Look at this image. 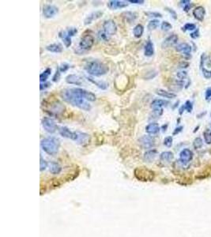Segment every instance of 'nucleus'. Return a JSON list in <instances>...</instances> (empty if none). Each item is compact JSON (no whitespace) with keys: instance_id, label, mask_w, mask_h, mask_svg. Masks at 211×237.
I'll return each mask as SVG.
<instances>
[{"instance_id":"1","label":"nucleus","mask_w":211,"mask_h":237,"mask_svg":"<svg viewBox=\"0 0 211 237\" xmlns=\"http://www.w3.org/2000/svg\"><path fill=\"white\" fill-rule=\"evenodd\" d=\"M60 96L67 103L72 104L73 106H75L80 109L86 111V112L91 110V104H89V102H87L85 100L74 93L71 89H65V90H61Z\"/></svg>"},{"instance_id":"2","label":"nucleus","mask_w":211,"mask_h":237,"mask_svg":"<svg viewBox=\"0 0 211 237\" xmlns=\"http://www.w3.org/2000/svg\"><path fill=\"white\" fill-rule=\"evenodd\" d=\"M85 70L87 73L92 76L100 77L106 74L108 72V67L104 63H101L100 61L94 60L87 63Z\"/></svg>"},{"instance_id":"3","label":"nucleus","mask_w":211,"mask_h":237,"mask_svg":"<svg viewBox=\"0 0 211 237\" xmlns=\"http://www.w3.org/2000/svg\"><path fill=\"white\" fill-rule=\"evenodd\" d=\"M40 146L46 153L49 155H56L59 151L60 142L59 139L54 137H48L40 141Z\"/></svg>"},{"instance_id":"4","label":"nucleus","mask_w":211,"mask_h":237,"mask_svg":"<svg viewBox=\"0 0 211 237\" xmlns=\"http://www.w3.org/2000/svg\"><path fill=\"white\" fill-rule=\"evenodd\" d=\"M117 25L115 22V21L108 19L104 21L102 25V30L101 31L108 36L109 38H111V36H113L117 32Z\"/></svg>"},{"instance_id":"5","label":"nucleus","mask_w":211,"mask_h":237,"mask_svg":"<svg viewBox=\"0 0 211 237\" xmlns=\"http://www.w3.org/2000/svg\"><path fill=\"white\" fill-rule=\"evenodd\" d=\"M134 176L138 179L142 181H148L153 179L154 173L146 168H138L134 170Z\"/></svg>"},{"instance_id":"6","label":"nucleus","mask_w":211,"mask_h":237,"mask_svg":"<svg viewBox=\"0 0 211 237\" xmlns=\"http://www.w3.org/2000/svg\"><path fill=\"white\" fill-rule=\"evenodd\" d=\"M71 90H72V91L74 93H76L77 95L81 96L82 98H83L85 101L94 102V101H96V99H97L95 94L93 93L92 92H89L88 90H84V89H81V88H72Z\"/></svg>"},{"instance_id":"7","label":"nucleus","mask_w":211,"mask_h":237,"mask_svg":"<svg viewBox=\"0 0 211 237\" xmlns=\"http://www.w3.org/2000/svg\"><path fill=\"white\" fill-rule=\"evenodd\" d=\"M94 44V36L91 35H85L83 37H82L80 42H79V48L81 50H85L88 51L92 48V47Z\"/></svg>"},{"instance_id":"8","label":"nucleus","mask_w":211,"mask_h":237,"mask_svg":"<svg viewBox=\"0 0 211 237\" xmlns=\"http://www.w3.org/2000/svg\"><path fill=\"white\" fill-rule=\"evenodd\" d=\"M42 127L45 129V131L50 134H53L57 130V125H56V122L52 119L49 118V117H45L42 119Z\"/></svg>"},{"instance_id":"9","label":"nucleus","mask_w":211,"mask_h":237,"mask_svg":"<svg viewBox=\"0 0 211 237\" xmlns=\"http://www.w3.org/2000/svg\"><path fill=\"white\" fill-rule=\"evenodd\" d=\"M74 141L80 145H86L90 141V136L89 134L81 131H75V137L74 139Z\"/></svg>"},{"instance_id":"10","label":"nucleus","mask_w":211,"mask_h":237,"mask_svg":"<svg viewBox=\"0 0 211 237\" xmlns=\"http://www.w3.org/2000/svg\"><path fill=\"white\" fill-rule=\"evenodd\" d=\"M138 144L143 149H151L155 145V140L152 136L143 135L138 139Z\"/></svg>"},{"instance_id":"11","label":"nucleus","mask_w":211,"mask_h":237,"mask_svg":"<svg viewBox=\"0 0 211 237\" xmlns=\"http://www.w3.org/2000/svg\"><path fill=\"white\" fill-rule=\"evenodd\" d=\"M59 9L56 6L46 4L43 7V15L46 18H51L58 13Z\"/></svg>"},{"instance_id":"12","label":"nucleus","mask_w":211,"mask_h":237,"mask_svg":"<svg viewBox=\"0 0 211 237\" xmlns=\"http://www.w3.org/2000/svg\"><path fill=\"white\" fill-rule=\"evenodd\" d=\"M193 158V153L189 149H184L180 153V161L183 164H187Z\"/></svg>"},{"instance_id":"13","label":"nucleus","mask_w":211,"mask_h":237,"mask_svg":"<svg viewBox=\"0 0 211 237\" xmlns=\"http://www.w3.org/2000/svg\"><path fill=\"white\" fill-rule=\"evenodd\" d=\"M103 15V12L100 10H97V11L92 12L87 16L86 18H85L84 20V24L85 25H89L90 24L94 22V21L97 20L99 18H100Z\"/></svg>"},{"instance_id":"14","label":"nucleus","mask_w":211,"mask_h":237,"mask_svg":"<svg viewBox=\"0 0 211 237\" xmlns=\"http://www.w3.org/2000/svg\"><path fill=\"white\" fill-rule=\"evenodd\" d=\"M179 40V37L176 34H172L169 36H168L166 39H164V41L161 44L163 48H168L172 46H174L175 44H176Z\"/></svg>"},{"instance_id":"15","label":"nucleus","mask_w":211,"mask_h":237,"mask_svg":"<svg viewBox=\"0 0 211 237\" xmlns=\"http://www.w3.org/2000/svg\"><path fill=\"white\" fill-rule=\"evenodd\" d=\"M128 6L127 1H120V0H111L108 2V7L111 10L123 9Z\"/></svg>"},{"instance_id":"16","label":"nucleus","mask_w":211,"mask_h":237,"mask_svg":"<svg viewBox=\"0 0 211 237\" xmlns=\"http://www.w3.org/2000/svg\"><path fill=\"white\" fill-rule=\"evenodd\" d=\"M66 82L71 85H81L83 83V79L78 74H69L66 77Z\"/></svg>"},{"instance_id":"17","label":"nucleus","mask_w":211,"mask_h":237,"mask_svg":"<svg viewBox=\"0 0 211 237\" xmlns=\"http://www.w3.org/2000/svg\"><path fill=\"white\" fill-rule=\"evenodd\" d=\"M59 133L63 138L71 139L73 141L74 139V136H75V131H71L67 127H61L59 128Z\"/></svg>"},{"instance_id":"18","label":"nucleus","mask_w":211,"mask_h":237,"mask_svg":"<svg viewBox=\"0 0 211 237\" xmlns=\"http://www.w3.org/2000/svg\"><path fill=\"white\" fill-rule=\"evenodd\" d=\"M205 15H206V10L202 6H198L194 9L193 16L195 19H197L199 21H203Z\"/></svg>"},{"instance_id":"19","label":"nucleus","mask_w":211,"mask_h":237,"mask_svg":"<svg viewBox=\"0 0 211 237\" xmlns=\"http://www.w3.org/2000/svg\"><path fill=\"white\" fill-rule=\"evenodd\" d=\"M160 130V127L159 124L157 123H150L146 127V132L148 134L154 135L158 134Z\"/></svg>"},{"instance_id":"20","label":"nucleus","mask_w":211,"mask_h":237,"mask_svg":"<svg viewBox=\"0 0 211 237\" xmlns=\"http://www.w3.org/2000/svg\"><path fill=\"white\" fill-rule=\"evenodd\" d=\"M191 46L189 45L187 43H182L180 44L179 45H177L176 47V52H182L184 56H190V54L191 52Z\"/></svg>"},{"instance_id":"21","label":"nucleus","mask_w":211,"mask_h":237,"mask_svg":"<svg viewBox=\"0 0 211 237\" xmlns=\"http://www.w3.org/2000/svg\"><path fill=\"white\" fill-rule=\"evenodd\" d=\"M59 36L62 39V42H63V44H64L65 45V47H71V44H72V40H71V36H68V34H67V30H62V31L59 32Z\"/></svg>"},{"instance_id":"22","label":"nucleus","mask_w":211,"mask_h":237,"mask_svg":"<svg viewBox=\"0 0 211 237\" xmlns=\"http://www.w3.org/2000/svg\"><path fill=\"white\" fill-rule=\"evenodd\" d=\"M158 155V153L157 150H148V151H146V152L145 153L144 156H143V158H144V160L146 161V162L150 163V162H153V161L155 160V158L157 157Z\"/></svg>"},{"instance_id":"23","label":"nucleus","mask_w":211,"mask_h":237,"mask_svg":"<svg viewBox=\"0 0 211 237\" xmlns=\"http://www.w3.org/2000/svg\"><path fill=\"white\" fill-rule=\"evenodd\" d=\"M169 104V102L168 101L162 100V99H155L152 101L150 106L153 109H154V108H162V107L168 106Z\"/></svg>"},{"instance_id":"24","label":"nucleus","mask_w":211,"mask_h":237,"mask_svg":"<svg viewBox=\"0 0 211 237\" xmlns=\"http://www.w3.org/2000/svg\"><path fill=\"white\" fill-rule=\"evenodd\" d=\"M155 93L156 94H158V96H162V97H164V98L173 99L176 97V93H172V92H169V91H166V90H162V89L157 90Z\"/></svg>"},{"instance_id":"25","label":"nucleus","mask_w":211,"mask_h":237,"mask_svg":"<svg viewBox=\"0 0 211 237\" xmlns=\"http://www.w3.org/2000/svg\"><path fill=\"white\" fill-rule=\"evenodd\" d=\"M46 50L52 53H61L62 52V46L58 43H55L46 46Z\"/></svg>"},{"instance_id":"26","label":"nucleus","mask_w":211,"mask_h":237,"mask_svg":"<svg viewBox=\"0 0 211 237\" xmlns=\"http://www.w3.org/2000/svg\"><path fill=\"white\" fill-rule=\"evenodd\" d=\"M144 54L145 56H147V57H150V56H153V54H154V46H153V44L151 40L147 41V43L145 45Z\"/></svg>"},{"instance_id":"27","label":"nucleus","mask_w":211,"mask_h":237,"mask_svg":"<svg viewBox=\"0 0 211 237\" xmlns=\"http://www.w3.org/2000/svg\"><path fill=\"white\" fill-rule=\"evenodd\" d=\"M87 79H88L90 82H92L93 84L97 85V86L99 89H100V90H106L107 88L108 87V84L107 82H105V81H97L95 80V79H93L92 77H87Z\"/></svg>"},{"instance_id":"28","label":"nucleus","mask_w":211,"mask_h":237,"mask_svg":"<svg viewBox=\"0 0 211 237\" xmlns=\"http://www.w3.org/2000/svg\"><path fill=\"white\" fill-rule=\"evenodd\" d=\"M49 171L52 174L56 175L60 173V172L62 171V168L59 164L56 163V162H51L49 164Z\"/></svg>"},{"instance_id":"29","label":"nucleus","mask_w":211,"mask_h":237,"mask_svg":"<svg viewBox=\"0 0 211 237\" xmlns=\"http://www.w3.org/2000/svg\"><path fill=\"white\" fill-rule=\"evenodd\" d=\"M144 33V27L141 24H138L134 26L133 29V34L136 38H140Z\"/></svg>"},{"instance_id":"30","label":"nucleus","mask_w":211,"mask_h":237,"mask_svg":"<svg viewBox=\"0 0 211 237\" xmlns=\"http://www.w3.org/2000/svg\"><path fill=\"white\" fill-rule=\"evenodd\" d=\"M174 157L173 153L170 151H165L160 153V159L162 161L164 162H170L171 161H172V159Z\"/></svg>"},{"instance_id":"31","label":"nucleus","mask_w":211,"mask_h":237,"mask_svg":"<svg viewBox=\"0 0 211 237\" xmlns=\"http://www.w3.org/2000/svg\"><path fill=\"white\" fill-rule=\"evenodd\" d=\"M51 68H47L45 70V71L41 73L40 75V81L41 83L46 82V81L48 80V79L49 78V76L51 75Z\"/></svg>"},{"instance_id":"32","label":"nucleus","mask_w":211,"mask_h":237,"mask_svg":"<svg viewBox=\"0 0 211 237\" xmlns=\"http://www.w3.org/2000/svg\"><path fill=\"white\" fill-rule=\"evenodd\" d=\"M159 24H160V21L158 20V19H153L148 23V25H147V28L149 30H154L159 26Z\"/></svg>"},{"instance_id":"33","label":"nucleus","mask_w":211,"mask_h":237,"mask_svg":"<svg viewBox=\"0 0 211 237\" xmlns=\"http://www.w3.org/2000/svg\"><path fill=\"white\" fill-rule=\"evenodd\" d=\"M123 15H125L123 16L125 18V19L127 21H134L136 19V18H137V16H136V14L134 13H132V12H125V13H123Z\"/></svg>"},{"instance_id":"34","label":"nucleus","mask_w":211,"mask_h":237,"mask_svg":"<svg viewBox=\"0 0 211 237\" xmlns=\"http://www.w3.org/2000/svg\"><path fill=\"white\" fill-rule=\"evenodd\" d=\"M202 145H203V141H202V139L200 137H197V138H195L193 141L194 148H195V150H198V149L202 147Z\"/></svg>"},{"instance_id":"35","label":"nucleus","mask_w":211,"mask_h":237,"mask_svg":"<svg viewBox=\"0 0 211 237\" xmlns=\"http://www.w3.org/2000/svg\"><path fill=\"white\" fill-rule=\"evenodd\" d=\"M203 138H204L205 142L208 145L211 144V130L207 129L203 132Z\"/></svg>"},{"instance_id":"36","label":"nucleus","mask_w":211,"mask_h":237,"mask_svg":"<svg viewBox=\"0 0 211 237\" xmlns=\"http://www.w3.org/2000/svg\"><path fill=\"white\" fill-rule=\"evenodd\" d=\"M183 31H195L196 30V25L194 23H187L182 27Z\"/></svg>"},{"instance_id":"37","label":"nucleus","mask_w":211,"mask_h":237,"mask_svg":"<svg viewBox=\"0 0 211 237\" xmlns=\"http://www.w3.org/2000/svg\"><path fill=\"white\" fill-rule=\"evenodd\" d=\"M172 142H173V138L172 136H168L166 138H164L163 144H164L166 147L170 148L172 145Z\"/></svg>"},{"instance_id":"38","label":"nucleus","mask_w":211,"mask_h":237,"mask_svg":"<svg viewBox=\"0 0 211 237\" xmlns=\"http://www.w3.org/2000/svg\"><path fill=\"white\" fill-rule=\"evenodd\" d=\"M160 28H161V29H162L163 31L167 32V31H169V30L172 28V25L169 22H168V21H163V22L161 23Z\"/></svg>"},{"instance_id":"39","label":"nucleus","mask_w":211,"mask_h":237,"mask_svg":"<svg viewBox=\"0 0 211 237\" xmlns=\"http://www.w3.org/2000/svg\"><path fill=\"white\" fill-rule=\"evenodd\" d=\"M184 109L187 112L191 113L192 112V110H193V104L191 103L190 101H187L185 102L184 104Z\"/></svg>"},{"instance_id":"40","label":"nucleus","mask_w":211,"mask_h":237,"mask_svg":"<svg viewBox=\"0 0 211 237\" xmlns=\"http://www.w3.org/2000/svg\"><path fill=\"white\" fill-rule=\"evenodd\" d=\"M146 14L149 18H162V14L160 13H158V12H146Z\"/></svg>"},{"instance_id":"41","label":"nucleus","mask_w":211,"mask_h":237,"mask_svg":"<svg viewBox=\"0 0 211 237\" xmlns=\"http://www.w3.org/2000/svg\"><path fill=\"white\" fill-rule=\"evenodd\" d=\"M201 69H202V75L204 76L205 79H210L211 78V70H207V68H205V67H202Z\"/></svg>"},{"instance_id":"42","label":"nucleus","mask_w":211,"mask_h":237,"mask_svg":"<svg viewBox=\"0 0 211 237\" xmlns=\"http://www.w3.org/2000/svg\"><path fill=\"white\" fill-rule=\"evenodd\" d=\"M176 76H177V78L180 79V81H183V80H184V79L187 77V73L186 71H184V70L179 71V72H177Z\"/></svg>"},{"instance_id":"43","label":"nucleus","mask_w":211,"mask_h":237,"mask_svg":"<svg viewBox=\"0 0 211 237\" xmlns=\"http://www.w3.org/2000/svg\"><path fill=\"white\" fill-rule=\"evenodd\" d=\"M48 164L47 161H45V159H43L42 157H40V171L42 172L48 168Z\"/></svg>"},{"instance_id":"44","label":"nucleus","mask_w":211,"mask_h":237,"mask_svg":"<svg viewBox=\"0 0 211 237\" xmlns=\"http://www.w3.org/2000/svg\"><path fill=\"white\" fill-rule=\"evenodd\" d=\"M67 33L68 34V36H70L71 37L74 36L77 33H78V29L76 28H70L67 30Z\"/></svg>"},{"instance_id":"45","label":"nucleus","mask_w":211,"mask_h":237,"mask_svg":"<svg viewBox=\"0 0 211 237\" xmlns=\"http://www.w3.org/2000/svg\"><path fill=\"white\" fill-rule=\"evenodd\" d=\"M165 10H166L167 11L169 12V13L171 14L172 18H173V19H175V20H176V19H177V13H176V12L174 10L170 9V8H169V7H166V8H165Z\"/></svg>"},{"instance_id":"46","label":"nucleus","mask_w":211,"mask_h":237,"mask_svg":"<svg viewBox=\"0 0 211 237\" xmlns=\"http://www.w3.org/2000/svg\"><path fill=\"white\" fill-rule=\"evenodd\" d=\"M153 113L156 117H160L163 114V108H154Z\"/></svg>"},{"instance_id":"47","label":"nucleus","mask_w":211,"mask_h":237,"mask_svg":"<svg viewBox=\"0 0 211 237\" xmlns=\"http://www.w3.org/2000/svg\"><path fill=\"white\" fill-rule=\"evenodd\" d=\"M69 68V64H67V63H62V64H61V66H60L59 69L60 72H66Z\"/></svg>"},{"instance_id":"48","label":"nucleus","mask_w":211,"mask_h":237,"mask_svg":"<svg viewBox=\"0 0 211 237\" xmlns=\"http://www.w3.org/2000/svg\"><path fill=\"white\" fill-rule=\"evenodd\" d=\"M59 79H60V70H59V69L58 68V69L56 70V74H55V75H54L52 81H55V82H57V81H59Z\"/></svg>"},{"instance_id":"49","label":"nucleus","mask_w":211,"mask_h":237,"mask_svg":"<svg viewBox=\"0 0 211 237\" xmlns=\"http://www.w3.org/2000/svg\"><path fill=\"white\" fill-rule=\"evenodd\" d=\"M205 98L207 101H210L211 99V87H209L205 92Z\"/></svg>"},{"instance_id":"50","label":"nucleus","mask_w":211,"mask_h":237,"mask_svg":"<svg viewBox=\"0 0 211 237\" xmlns=\"http://www.w3.org/2000/svg\"><path fill=\"white\" fill-rule=\"evenodd\" d=\"M190 36H191L192 39L198 38V37H199V29H196V30H195L193 33H191L190 34Z\"/></svg>"},{"instance_id":"51","label":"nucleus","mask_w":211,"mask_h":237,"mask_svg":"<svg viewBox=\"0 0 211 237\" xmlns=\"http://www.w3.org/2000/svg\"><path fill=\"white\" fill-rule=\"evenodd\" d=\"M50 83L49 82H44V83H40V89L41 91H43V90H46V89H48V87H50Z\"/></svg>"},{"instance_id":"52","label":"nucleus","mask_w":211,"mask_h":237,"mask_svg":"<svg viewBox=\"0 0 211 237\" xmlns=\"http://www.w3.org/2000/svg\"><path fill=\"white\" fill-rule=\"evenodd\" d=\"M183 129H184V127H183V126H180V127H176V129L174 130V131H173V133H172V134H173V135H176V134H180V132H181L183 130Z\"/></svg>"},{"instance_id":"53","label":"nucleus","mask_w":211,"mask_h":237,"mask_svg":"<svg viewBox=\"0 0 211 237\" xmlns=\"http://www.w3.org/2000/svg\"><path fill=\"white\" fill-rule=\"evenodd\" d=\"M189 65H190V63H189L188 62H185V61H184V62H182V63H180V64H179V67H180V68H182V69H184V68H187V67H189Z\"/></svg>"},{"instance_id":"54","label":"nucleus","mask_w":211,"mask_h":237,"mask_svg":"<svg viewBox=\"0 0 211 237\" xmlns=\"http://www.w3.org/2000/svg\"><path fill=\"white\" fill-rule=\"evenodd\" d=\"M128 2L134 3V4H143L145 1L144 0H128Z\"/></svg>"},{"instance_id":"55","label":"nucleus","mask_w":211,"mask_h":237,"mask_svg":"<svg viewBox=\"0 0 211 237\" xmlns=\"http://www.w3.org/2000/svg\"><path fill=\"white\" fill-rule=\"evenodd\" d=\"M191 6H192V5H191V3H189V4L184 6V10L185 12H188L189 10H191Z\"/></svg>"},{"instance_id":"56","label":"nucleus","mask_w":211,"mask_h":237,"mask_svg":"<svg viewBox=\"0 0 211 237\" xmlns=\"http://www.w3.org/2000/svg\"><path fill=\"white\" fill-rule=\"evenodd\" d=\"M180 5H182V6H186V5L189 4V3H191V1L190 0H182V1H180Z\"/></svg>"},{"instance_id":"57","label":"nucleus","mask_w":211,"mask_h":237,"mask_svg":"<svg viewBox=\"0 0 211 237\" xmlns=\"http://www.w3.org/2000/svg\"><path fill=\"white\" fill-rule=\"evenodd\" d=\"M184 111H185L184 107V105H183L182 107H180V110H179V113H180V115H182V114H183V112H184Z\"/></svg>"},{"instance_id":"58","label":"nucleus","mask_w":211,"mask_h":237,"mask_svg":"<svg viewBox=\"0 0 211 237\" xmlns=\"http://www.w3.org/2000/svg\"><path fill=\"white\" fill-rule=\"evenodd\" d=\"M167 127H168V124H165V125H163L162 126V130H163V131H165V130H166V129H167Z\"/></svg>"}]
</instances>
